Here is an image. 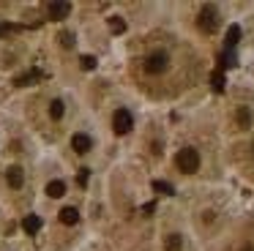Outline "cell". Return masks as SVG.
Masks as SVG:
<instances>
[{
	"instance_id": "obj_11",
	"label": "cell",
	"mask_w": 254,
	"mask_h": 251,
	"mask_svg": "<svg viewBox=\"0 0 254 251\" xmlns=\"http://www.w3.org/2000/svg\"><path fill=\"white\" fill-rule=\"evenodd\" d=\"M238 41H241V27H238V25H230L227 38H224V49H235Z\"/></svg>"
},
{
	"instance_id": "obj_2",
	"label": "cell",
	"mask_w": 254,
	"mask_h": 251,
	"mask_svg": "<svg viewBox=\"0 0 254 251\" xmlns=\"http://www.w3.org/2000/svg\"><path fill=\"white\" fill-rule=\"evenodd\" d=\"M175 164H178L181 172L191 175V172H197V169H199V153L194 150V147H183V150H178Z\"/></svg>"
},
{
	"instance_id": "obj_6",
	"label": "cell",
	"mask_w": 254,
	"mask_h": 251,
	"mask_svg": "<svg viewBox=\"0 0 254 251\" xmlns=\"http://www.w3.org/2000/svg\"><path fill=\"white\" fill-rule=\"evenodd\" d=\"M6 180H8V186H11V188H22V183H25L22 167H8V172H6Z\"/></svg>"
},
{
	"instance_id": "obj_12",
	"label": "cell",
	"mask_w": 254,
	"mask_h": 251,
	"mask_svg": "<svg viewBox=\"0 0 254 251\" xmlns=\"http://www.w3.org/2000/svg\"><path fill=\"white\" fill-rule=\"evenodd\" d=\"M219 60H221V68H232V65H238V58H235V52H232V49H224Z\"/></svg>"
},
{
	"instance_id": "obj_13",
	"label": "cell",
	"mask_w": 254,
	"mask_h": 251,
	"mask_svg": "<svg viewBox=\"0 0 254 251\" xmlns=\"http://www.w3.org/2000/svg\"><path fill=\"white\" fill-rule=\"evenodd\" d=\"M63 112H66L63 101H61V98H55V101L50 104V118H52V120H61V118H63Z\"/></svg>"
},
{
	"instance_id": "obj_9",
	"label": "cell",
	"mask_w": 254,
	"mask_h": 251,
	"mask_svg": "<svg viewBox=\"0 0 254 251\" xmlns=\"http://www.w3.org/2000/svg\"><path fill=\"white\" fill-rule=\"evenodd\" d=\"M47 194H50L52 199H61V196L66 194V183H63V180H50V183H47Z\"/></svg>"
},
{
	"instance_id": "obj_17",
	"label": "cell",
	"mask_w": 254,
	"mask_h": 251,
	"mask_svg": "<svg viewBox=\"0 0 254 251\" xmlns=\"http://www.w3.org/2000/svg\"><path fill=\"white\" fill-rule=\"evenodd\" d=\"M79 65H82V71H93L96 68V58H93V55H82Z\"/></svg>"
},
{
	"instance_id": "obj_3",
	"label": "cell",
	"mask_w": 254,
	"mask_h": 251,
	"mask_svg": "<svg viewBox=\"0 0 254 251\" xmlns=\"http://www.w3.org/2000/svg\"><path fill=\"white\" fill-rule=\"evenodd\" d=\"M167 65H170V58H167V52H150L148 58H145V71L148 74H164Z\"/></svg>"
},
{
	"instance_id": "obj_4",
	"label": "cell",
	"mask_w": 254,
	"mask_h": 251,
	"mask_svg": "<svg viewBox=\"0 0 254 251\" xmlns=\"http://www.w3.org/2000/svg\"><path fill=\"white\" fill-rule=\"evenodd\" d=\"M112 128H115V134H128V131L134 128V118L128 109H115V115H112Z\"/></svg>"
},
{
	"instance_id": "obj_18",
	"label": "cell",
	"mask_w": 254,
	"mask_h": 251,
	"mask_svg": "<svg viewBox=\"0 0 254 251\" xmlns=\"http://www.w3.org/2000/svg\"><path fill=\"white\" fill-rule=\"evenodd\" d=\"M153 188L161 191V194H175V188H172L170 183H164V180H153Z\"/></svg>"
},
{
	"instance_id": "obj_19",
	"label": "cell",
	"mask_w": 254,
	"mask_h": 251,
	"mask_svg": "<svg viewBox=\"0 0 254 251\" xmlns=\"http://www.w3.org/2000/svg\"><path fill=\"white\" fill-rule=\"evenodd\" d=\"M238 120H241V126H243V128L249 126V120H252V115H249V109H246V107H241V109H238Z\"/></svg>"
},
{
	"instance_id": "obj_10",
	"label": "cell",
	"mask_w": 254,
	"mask_h": 251,
	"mask_svg": "<svg viewBox=\"0 0 254 251\" xmlns=\"http://www.w3.org/2000/svg\"><path fill=\"white\" fill-rule=\"evenodd\" d=\"M22 229H25L28 235H36V232L41 229V216H25V218H22Z\"/></svg>"
},
{
	"instance_id": "obj_1",
	"label": "cell",
	"mask_w": 254,
	"mask_h": 251,
	"mask_svg": "<svg viewBox=\"0 0 254 251\" xmlns=\"http://www.w3.org/2000/svg\"><path fill=\"white\" fill-rule=\"evenodd\" d=\"M197 27H199L202 33H208V36L219 30V11H216V5H202V8H199Z\"/></svg>"
},
{
	"instance_id": "obj_16",
	"label": "cell",
	"mask_w": 254,
	"mask_h": 251,
	"mask_svg": "<svg viewBox=\"0 0 254 251\" xmlns=\"http://www.w3.org/2000/svg\"><path fill=\"white\" fill-rule=\"evenodd\" d=\"M110 30L112 33H126V22L121 16H110Z\"/></svg>"
},
{
	"instance_id": "obj_14",
	"label": "cell",
	"mask_w": 254,
	"mask_h": 251,
	"mask_svg": "<svg viewBox=\"0 0 254 251\" xmlns=\"http://www.w3.org/2000/svg\"><path fill=\"white\" fill-rule=\"evenodd\" d=\"M181 246H183L181 235H167V240H164V249L167 251H181Z\"/></svg>"
},
{
	"instance_id": "obj_20",
	"label": "cell",
	"mask_w": 254,
	"mask_h": 251,
	"mask_svg": "<svg viewBox=\"0 0 254 251\" xmlns=\"http://www.w3.org/2000/svg\"><path fill=\"white\" fill-rule=\"evenodd\" d=\"M88 180H90V169H79L77 183H79V186H88Z\"/></svg>"
},
{
	"instance_id": "obj_22",
	"label": "cell",
	"mask_w": 254,
	"mask_h": 251,
	"mask_svg": "<svg viewBox=\"0 0 254 251\" xmlns=\"http://www.w3.org/2000/svg\"><path fill=\"white\" fill-rule=\"evenodd\" d=\"M14 30H19L17 25H0V36H8V33H14Z\"/></svg>"
},
{
	"instance_id": "obj_5",
	"label": "cell",
	"mask_w": 254,
	"mask_h": 251,
	"mask_svg": "<svg viewBox=\"0 0 254 251\" xmlns=\"http://www.w3.org/2000/svg\"><path fill=\"white\" fill-rule=\"evenodd\" d=\"M47 14H50V19H66L71 14V3H50Z\"/></svg>"
},
{
	"instance_id": "obj_15",
	"label": "cell",
	"mask_w": 254,
	"mask_h": 251,
	"mask_svg": "<svg viewBox=\"0 0 254 251\" xmlns=\"http://www.w3.org/2000/svg\"><path fill=\"white\" fill-rule=\"evenodd\" d=\"M210 85H213L216 93H221V90H224V85H227V82H224V74H221V71H213V76H210Z\"/></svg>"
},
{
	"instance_id": "obj_21",
	"label": "cell",
	"mask_w": 254,
	"mask_h": 251,
	"mask_svg": "<svg viewBox=\"0 0 254 251\" xmlns=\"http://www.w3.org/2000/svg\"><path fill=\"white\" fill-rule=\"evenodd\" d=\"M61 44L63 47H74V33H61Z\"/></svg>"
},
{
	"instance_id": "obj_8",
	"label": "cell",
	"mask_w": 254,
	"mask_h": 251,
	"mask_svg": "<svg viewBox=\"0 0 254 251\" xmlns=\"http://www.w3.org/2000/svg\"><path fill=\"white\" fill-rule=\"evenodd\" d=\"M58 218H61V224H68V227H71V224L79 221V210L77 207H63V210L58 213Z\"/></svg>"
},
{
	"instance_id": "obj_7",
	"label": "cell",
	"mask_w": 254,
	"mask_h": 251,
	"mask_svg": "<svg viewBox=\"0 0 254 251\" xmlns=\"http://www.w3.org/2000/svg\"><path fill=\"white\" fill-rule=\"evenodd\" d=\"M90 145H93V142H90V136H85V134H74L71 136V147L77 153H88Z\"/></svg>"
}]
</instances>
